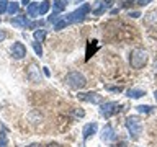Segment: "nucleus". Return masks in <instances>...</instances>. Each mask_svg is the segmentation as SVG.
I'll use <instances>...</instances> for the list:
<instances>
[{
  "label": "nucleus",
  "instance_id": "obj_5",
  "mask_svg": "<svg viewBox=\"0 0 157 147\" xmlns=\"http://www.w3.org/2000/svg\"><path fill=\"white\" fill-rule=\"evenodd\" d=\"M120 110H121V106L118 105L116 101H106V103H101V106H100V115L105 116V118H111L113 115H116Z\"/></svg>",
  "mask_w": 157,
  "mask_h": 147
},
{
  "label": "nucleus",
  "instance_id": "obj_36",
  "mask_svg": "<svg viewBox=\"0 0 157 147\" xmlns=\"http://www.w3.org/2000/svg\"><path fill=\"white\" fill-rule=\"evenodd\" d=\"M80 147H83V145H80Z\"/></svg>",
  "mask_w": 157,
  "mask_h": 147
},
{
  "label": "nucleus",
  "instance_id": "obj_21",
  "mask_svg": "<svg viewBox=\"0 0 157 147\" xmlns=\"http://www.w3.org/2000/svg\"><path fill=\"white\" fill-rule=\"evenodd\" d=\"M61 20H62V17H59L57 13H54V15H51V17L48 18V21H49V23H52V24H56V23L61 21Z\"/></svg>",
  "mask_w": 157,
  "mask_h": 147
},
{
  "label": "nucleus",
  "instance_id": "obj_30",
  "mask_svg": "<svg viewBox=\"0 0 157 147\" xmlns=\"http://www.w3.org/2000/svg\"><path fill=\"white\" fill-rule=\"evenodd\" d=\"M21 3L25 5V7H26V5H29V3H31V0H21Z\"/></svg>",
  "mask_w": 157,
  "mask_h": 147
},
{
  "label": "nucleus",
  "instance_id": "obj_7",
  "mask_svg": "<svg viewBox=\"0 0 157 147\" xmlns=\"http://www.w3.org/2000/svg\"><path fill=\"white\" fill-rule=\"evenodd\" d=\"M26 77H28V80L33 82V83L41 82V72H39V67L36 66V64H29V67L26 70Z\"/></svg>",
  "mask_w": 157,
  "mask_h": 147
},
{
  "label": "nucleus",
  "instance_id": "obj_14",
  "mask_svg": "<svg viewBox=\"0 0 157 147\" xmlns=\"http://www.w3.org/2000/svg\"><path fill=\"white\" fill-rule=\"evenodd\" d=\"M146 95V90H141V88H131L128 90V96L129 98H141Z\"/></svg>",
  "mask_w": 157,
  "mask_h": 147
},
{
  "label": "nucleus",
  "instance_id": "obj_24",
  "mask_svg": "<svg viewBox=\"0 0 157 147\" xmlns=\"http://www.w3.org/2000/svg\"><path fill=\"white\" fill-rule=\"evenodd\" d=\"M85 113H83V110H74V118H82Z\"/></svg>",
  "mask_w": 157,
  "mask_h": 147
},
{
  "label": "nucleus",
  "instance_id": "obj_4",
  "mask_svg": "<svg viewBox=\"0 0 157 147\" xmlns=\"http://www.w3.org/2000/svg\"><path fill=\"white\" fill-rule=\"evenodd\" d=\"M126 127H128V131H129L131 139H137L142 132V123H141L139 118H136V116H128L126 118Z\"/></svg>",
  "mask_w": 157,
  "mask_h": 147
},
{
  "label": "nucleus",
  "instance_id": "obj_31",
  "mask_svg": "<svg viewBox=\"0 0 157 147\" xmlns=\"http://www.w3.org/2000/svg\"><path fill=\"white\" fill-rule=\"evenodd\" d=\"M43 69H44V75L49 77V69H48V67H43Z\"/></svg>",
  "mask_w": 157,
  "mask_h": 147
},
{
  "label": "nucleus",
  "instance_id": "obj_22",
  "mask_svg": "<svg viewBox=\"0 0 157 147\" xmlns=\"http://www.w3.org/2000/svg\"><path fill=\"white\" fill-rule=\"evenodd\" d=\"M7 8H8V2L7 0H0V15L7 12Z\"/></svg>",
  "mask_w": 157,
  "mask_h": 147
},
{
  "label": "nucleus",
  "instance_id": "obj_13",
  "mask_svg": "<svg viewBox=\"0 0 157 147\" xmlns=\"http://www.w3.org/2000/svg\"><path fill=\"white\" fill-rule=\"evenodd\" d=\"M49 8H51V2H48V0L41 2V3H39V7H38V17L46 15V13L49 12Z\"/></svg>",
  "mask_w": 157,
  "mask_h": 147
},
{
  "label": "nucleus",
  "instance_id": "obj_6",
  "mask_svg": "<svg viewBox=\"0 0 157 147\" xmlns=\"http://www.w3.org/2000/svg\"><path fill=\"white\" fill-rule=\"evenodd\" d=\"M78 100H82V101H87V103H93V105H100V103L103 101V96L101 95H98V93H92V92H88V93H78Z\"/></svg>",
  "mask_w": 157,
  "mask_h": 147
},
{
  "label": "nucleus",
  "instance_id": "obj_32",
  "mask_svg": "<svg viewBox=\"0 0 157 147\" xmlns=\"http://www.w3.org/2000/svg\"><path fill=\"white\" fill-rule=\"evenodd\" d=\"M26 147H41L39 144H29V145H26Z\"/></svg>",
  "mask_w": 157,
  "mask_h": 147
},
{
  "label": "nucleus",
  "instance_id": "obj_28",
  "mask_svg": "<svg viewBox=\"0 0 157 147\" xmlns=\"http://www.w3.org/2000/svg\"><path fill=\"white\" fill-rule=\"evenodd\" d=\"M5 38H7V33H5V31H2V29H0V41H3Z\"/></svg>",
  "mask_w": 157,
  "mask_h": 147
},
{
  "label": "nucleus",
  "instance_id": "obj_23",
  "mask_svg": "<svg viewBox=\"0 0 157 147\" xmlns=\"http://www.w3.org/2000/svg\"><path fill=\"white\" fill-rule=\"evenodd\" d=\"M39 26H43V21H41V20H39V21H29L26 28H39Z\"/></svg>",
  "mask_w": 157,
  "mask_h": 147
},
{
  "label": "nucleus",
  "instance_id": "obj_12",
  "mask_svg": "<svg viewBox=\"0 0 157 147\" xmlns=\"http://www.w3.org/2000/svg\"><path fill=\"white\" fill-rule=\"evenodd\" d=\"M67 5H69L67 0H54L52 2V10L56 13H59V12H62V10H66Z\"/></svg>",
  "mask_w": 157,
  "mask_h": 147
},
{
  "label": "nucleus",
  "instance_id": "obj_16",
  "mask_svg": "<svg viewBox=\"0 0 157 147\" xmlns=\"http://www.w3.org/2000/svg\"><path fill=\"white\" fill-rule=\"evenodd\" d=\"M33 38H34V41L43 43L44 38H46V29H36V31H34V34H33Z\"/></svg>",
  "mask_w": 157,
  "mask_h": 147
},
{
  "label": "nucleus",
  "instance_id": "obj_27",
  "mask_svg": "<svg viewBox=\"0 0 157 147\" xmlns=\"http://www.w3.org/2000/svg\"><path fill=\"white\" fill-rule=\"evenodd\" d=\"M129 17H131V18H139L141 13H139V12H129Z\"/></svg>",
  "mask_w": 157,
  "mask_h": 147
},
{
  "label": "nucleus",
  "instance_id": "obj_1",
  "mask_svg": "<svg viewBox=\"0 0 157 147\" xmlns=\"http://www.w3.org/2000/svg\"><path fill=\"white\" fill-rule=\"evenodd\" d=\"M90 10H92V7H90L88 3H82L80 7H78L77 10H74L72 13H69V15H66V17H62L61 21L54 24V29H56V31H61L62 28L69 26V24L77 23V21H82V20L88 15V12H90Z\"/></svg>",
  "mask_w": 157,
  "mask_h": 147
},
{
  "label": "nucleus",
  "instance_id": "obj_18",
  "mask_svg": "<svg viewBox=\"0 0 157 147\" xmlns=\"http://www.w3.org/2000/svg\"><path fill=\"white\" fill-rule=\"evenodd\" d=\"M18 10H20V5H18V2H8V8H7V12H8L10 15L18 13Z\"/></svg>",
  "mask_w": 157,
  "mask_h": 147
},
{
  "label": "nucleus",
  "instance_id": "obj_8",
  "mask_svg": "<svg viewBox=\"0 0 157 147\" xmlns=\"http://www.w3.org/2000/svg\"><path fill=\"white\" fill-rule=\"evenodd\" d=\"M97 129H98V124H97V123H88V124L83 126V129H82L83 141H88L93 134H97Z\"/></svg>",
  "mask_w": 157,
  "mask_h": 147
},
{
  "label": "nucleus",
  "instance_id": "obj_17",
  "mask_svg": "<svg viewBox=\"0 0 157 147\" xmlns=\"http://www.w3.org/2000/svg\"><path fill=\"white\" fill-rule=\"evenodd\" d=\"M38 7H39V3H29L28 5V17H38Z\"/></svg>",
  "mask_w": 157,
  "mask_h": 147
},
{
  "label": "nucleus",
  "instance_id": "obj_35",
  "mask_svg": "<svg viewBox=\"0 0 157 147\" xmlns=\"http://www.w3.org/2000/svg\"><path fill=\"white\" fill-rule=\"evenodd\" d=\"M154 95H155V100H157V90H155V92H154Z\"/></svg>",
  "mask_w": 157,
  "mask_h": 147
},
{
  "label": "nucleus",
  "instance_id": "obj_19",
  "mask_svg": "<svg viewBox=\"0 0 157 147\" xmlns=\"http://www.w3.org/2000/svg\"><path fill=\"white\" fill-rule=\"evenodd\" d=\"M31 44H33V49H34V52H36V56L41 57V56H43V47H41V43L34 41V43H31Z\"/></svg>",
  "mask_w": 157,
  "mask_h": 147
},
{
  "label": "nucleus",
  "instance_id": "obj_9",
  "mask_svg": "<svg viewBox=\"0 0 157 147\" xmlns=\"http://www.w3.org/2000/svg\"><path fill=\"white\" fill-rule=\"evenodd\" d=\"M115 139H116L115 129L111 127V124H106L105 127H103V131H101V141L103 142H111V141H115Z\"/></svg>",
  "mask_w": 157,
  "mask_h": 147
},
{
  "label": "nucleus",
  "instance_id": "obj_10",
  "mask_svg": "<svg viewBox=\"0 0 157 147\" xmlns=\"http://www.w3.org/2000/svg\"><path fill=\"white\" fill-rule=\"evenodd\" d=\"M12 56L15 59H23L26 56V47H25L23 43H15L12 46Z\"/></svg>",
  "mask_w": 157,
  "mask_h": 147
},
{
  "label": "nucleus",
  "instance_id": "obj_11",
  "mask_svg": "<svg viewBox=\"0 0 157 147\" xmlns=\"http://www.w3.org/2000/svg\"><path fill=\"white\" fill-rule=\"evenodd\" d=\"M28 17L26 15H20V17H15L12 18V24L13 26H17V28H26L28 26Z\"/></svg>",
  "mask_w": 157,
  "mask_h": 147
},
{
  "label": "nucleus",
  "instance_id": "obj_25",
  "mask_svg": "<svg viewBox=\"0 0 157 147\" xmlns=\"http://www.w3.org/2000/svg\"><path fill=\"white\" fill-rule=\"evenodd\" d=\"M152 0H136V3L137 5H141V7H144V5H147V3H151Z\"/></svg>",
  "mask_w": 157,
  "mask_h": 147
},
{
  "label": "nucleus",
  "instance_id": "obj_33",
  "mask_svg": "<svg viewBox=\"0 0 157 147\" xmlns=\"http://www.w3.org/2000/svg\"><path fill=\"white\" fill-rule=\"evenodd\" d=\"M126 2H129V0H123V5H126ZM131 2H136V0H131Z\"/></svg>",
  "mask_w": 157,
  "mask_h": 147
},
{
  "label": "nucleus",
  "instance_id": "obj_20",
  "mask_svg": "<svg viewBox=\"0 0 157 147\" xmlns=\"http://www.w3.org/2000/svg\"><path fill=\"white\" fill-rule=\"evenodd\" d=\"M136 110L139 111V113H152L154 108L149 106V105H139V106H136Z\"/></svg>",
  "mask_w": 157,
  "mask_h": 147
},
{
  "label": "nucleus",
  "instance_id": "obj_34",
  "mask_svg": "<svg viewBox=\"0 0 157 147\" xmlns=\"http://www.w3.org/2000/svg\"><path fill=\"white\" fill-rule=\"evenodd\" d=\"M154 70H155V74H157V61H155V64H154Z\"/></svg>",
  "mask_w": 157,
  "mask_h": 147
},
{
  "label": "nucleus",
  "instance_id": "obj_29",
  "mask_svg": "<svg viewBox=\"0 0 157 147\" xmlns=\"http://www.w3.org/2000/svg\"><path fill=\"white\" fill-rule=\"evenodd\" d=\"M48 147H62L61 144H56V142H51V144H48Z\"/></svg>",
  "mask_w": 157,
  "mask_h": 147
},
{
  "label": "nucleus",
  "instance_id": "obj_2",
  "mask_svg": "<svg viewBox=\"0 0 157 147\" xmlns=\"http://www.w3.org/2000/svg\"><path fill=\"white\" fill-rule=\"evenodd\" d=\"M66 83L71 88H74V90H82V88L87 85V78L83 77L80 72L72 70V72H69L66 75Z\"/></svg>",
  "mask_w": 157,
  "mask_h": 147
},
{
  "label": "nucleus",
  "instance_id": "obj_26",
  "mask_svg": "<svg viewBox=\"0 0 157 147\" xmlns=\"http://www.w3.org/2000/svg\"><path fill=\"white\" fill-rule=\"evenodd\" d=\"M106 90H110V92H121L123 88L121 87H106Z\"/></svg>",
  "mask_w": 157,
  "mask_h": 147
},
{
  "label": "nucleus",
  "instance_id": "obj_3",
  "mask_svg": "<svg viewBox=\"0 0 157 147\" xmlns=\"http://www.w3.org/2000/svg\"><path fill=\"white\" fill-rule=\"evenodd\" d=\"M147 62V51L144 49H132L129 56V64L132 69H142Z\"/></svg>",
  "mask_w": 157,
  "mask_h": 147
},
{
  "label": "nucleus",
  "instance_id": "obj_15",
  "mask_svg": "<svg viewBox=\"0 0 157 147\" xmlns=\"http://www.w3.org/2000/svg\"><path fill=\"white\" fill-rule=\"evenodd\" d=\"M0 147H8V137H7V127H2L0 131Z\"/></svg>",
  "mask_w": 157,
  "mask_h": 147
}]
</instances>
